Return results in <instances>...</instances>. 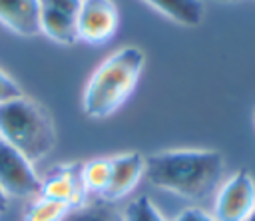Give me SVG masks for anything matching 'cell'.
<instances>
[{
	"mask_svg": "<svg viewBox=\"0 0 255 221\" xmlns=\"http://www.w3.org/2000/svg\"><path fill=\"white\" fill-rule=\"evenodd\" d=\"M225 159L215 149H161L145 155V179L189 201L205 199L223 175Z\"/></svg>",
	"mask_w": 255,
	"mask_h": 221,
	"instance_id": "cell-1",
	"label": "cell"
},
{
	"mask_svg": "<svg viewBox=\"0 0 255 221\" xmlns=\"http://www.w3.org/2000/svg\"><path fill=\"white\" fill-rule=\"evenodd\" d=\"M143 62V52L135 46L122 48L104 60L86 84L82 96L84 113L92 119H104L118 111L131 96Z\"/></svg>",
	"mask_w": 255,
	"mask_h": 221,
	"instance_id": "cell-2",
	"label": "cell"
},
{
	"mask_svg": "<svg viewBox=\"0 0 255 221\" xmlns=\"http://www.w3.org/2000/svg\"><path fill=\"white\" fill-rule=\"evenodd\" d=\"M0 137L32 163L50 155L58 141L52 115L26 96L0 104Z\"/></svg>",
	"mask_w": 255,
	"mask_h": 221,
	"instance_id": "cell-3",
	"label": "cell"
},
{
	"mask_svg": "<svg viewBox=\"0 0 255 221\" xmlns=\"http://www.w3.org/2000/svg\"><path fill=\"white\" fill-rule=\"evenodd\" d=\"M255 207V179L247 169H237L219 189L213 203L217 221H245Z\"/></svg>",
	"mask_w": 255,
	"mask_h": 221,
	"instance_id": "cell-4",
	"label": "cell"
},
{
	"mask_svg": "<svg viewBox=\"0 0 255 221\" xmlns=\"http://www.w3.org/2000/svg\"><path fill=\"white\" fill-rule=\"evenodd\" d=\"M42 179L32 161L0 137V187L8 197H38Z\"/></svg>",
	"mask_w": 255,
	"mask_h": 221,
	"instance_id": "cell-5",
	"label": "cell"
},
{
	"mask_svg": "<svg viewBox=\"0 0 255 221\" xmlns=\"http://www.w3.org/2000/svg\"><path fill=\"white\" fill-rule=\"evenodd\" d=\"M118 30V8L112 0H82L78 12V38L100 46Z\"/></svg>",
	"mask_w": 255,
	"mask_h": 221,
	"instance_id": "cell-6",
	"label": "cell"
},
{
	"mask_svg": "<svg viewBox=\"0 0 255 221\" xmlns=\"http://www.w3.org/2000/svg\"><path fill=\"white\" fill-rule=\"evenodd\" d=\"M80 167H82L80 161L54 165L46 173V177H42L40 197L62 201V203L70 205L72 209L84 205L88 201V193L82 183Z\"/></svg>",
	"mask_w": 255,
	"mask_h": 221,
	"instance_id": "cell-7",
	"label": "cell"
},
{
	"mask_svg": "<svg viewBox=\"0 0 255 221\" xmlns=\"http://www.w3.org/2000/svg\"><path fill=\"white\" fill-rule=\"evenodd\" d=\"M110 163H112L110 183L100 199L114 203L126 197L141 179L143 167H145V155L139 151H124V153L110 155Z\"/></svg>",
	"mask_w": 255,
	"mask_h": 221,
	"instance_id": "cell-8",
	"label": "cell"
},
{
	"mask_svg": "<svg viewBox=\"0 0 255 221\" xmlns=\"http://www.w3.org/2000/svg\"><path fill=\"white\" fill-rule=\"evenodd\" d=\"M0 22L18 36H38L40 0H0Z\"/></svg>",
	"mask_w": 255,
	"mask_h": 221,
	"instance_id": "cell-9",
	"label": "cell"
},
{
	"mask_svg": "<svg viewBox=\"0 0 255 221\" xmlns=\"http://www.w3.org/2000/svg\"><path fill=\"white\" fill-rule=\"evenodd\" d=\"M40 30L50 40L70 46L76 44L78 38V16L68 14L64 10H58L54 6H48L40 2Z\"/></svg>",
	"mask_w": 255,
	"mask_h": 221,
	"instance_id": "cell-10",
	"label": "cell"
},
{
	"mask_svg": "<svg viewBox=\"0 0 255 221\" xmlns=\"http://www.w3.org/2000/svg\"><path fill=\"white\" fill-rule=\"evenodd\" d=\"M157 12L181 26H197L203 20L201 0H143Z\"/></svg>",
	"mask_w": 255,
	"mask_h": 221,
	"instance_id": "cell-11",
	"label": "cell"
},
{
	"mask_svg": "<svg viewBox=\"0 0 255 221\" xmlns=\"http://www.w3.org/2000/svg\"><path fill=\"white\" fill-rule=\"evenodd\" d=\"M80 175H82V183H84L88 197L90 195L102 197V193L106 191V187L110 183V175H112L110 157H94V159L82 163Z\"/></svg>",
	"mask_w": 255,
	"mask_h": 221,
	"instance_id": "cell-12",
	"label": "cell"
},
{
	"mask_svg": "<svg viewBox=\"0 0 255 221\" xmlns=\"http://www.w3.org/2000/svg\"><path fill=\"white\" fill-rule=\"evenodd\" d=\"M62 221H124L122 213L104 199L98 201H86L80 207L70 209V213Z\"/></svg>",
	"mask_w": 255,
	"mask_h": 221,
	"instance_id": "cell-13",
	"label": "cell"
},
{
	"mask_svg": "<svg viewBox=\"0 0 255 221\" xmlns=\"http://www.w3.org/2000/svg\"><path fill=\"white\" fill-rule=\"evenodd\" d=\"M70 209L72 207L62 201H54L38 195L24 211L22 221H62L70 213Z\"/></svg>",
	"mask_w": 255,
	"mask_h": 221,
	"instance_id": "cell-14",
	"label": "cell"
},
{
	"mask_svg": "<svg viewBox=\"0 0 255 221\" xmlns=\"http://www.w3.org/2000/svg\"><path fill=\"white\" fill-rule=\"evenodd\" d=\"M122 219L124 221H167L147 195H139L133 201H129L122 213Z\"/></svg>",
	"mask_w": 255,
	"mask_h": 221,
	"instance_id": "cell-15",
	"label": "cell"
},
{
	"mask_svg": "<svg viewBox=\"0 0 255 221\" xmlns=\"http://www.w3.org/2000/svg\"><path fill=\"white\" fill-rule=\"evenodd\" d=\"M22 96H24L22 88H20L6 72L0 70V104H6V102H10V100L22 98Z\"/></svg>",
	"mask_w": 255,
	"mask_h": 221,
	"instance_id": "cell-16",
	"label": "cell"
},
{
	"mask_svg": "<svg viewBox=\"0 0 255 221\" xmlns=\"http://www.w3.org/2000/svg\"><path fill=\"white\" fill-rule=\"evenodd\" d=\"M169 221H217V219L199 207H187V209L179 211L175 217H171Z\"/></svg>",
	"mask_w": 255,
	"mask_h": 221,
	"instance_id": "cell-17",
	"label": "cell"
},
{
	"mask_svg": "<svg viewBox=\"0 0 255 221\" xmlns=\"http://www.w3.org/2000/svg\"><path fill=\"white\" fill-rule=\"evenodd\" d=\"M40 2H44L48 6H54L58 10H64L68 14H74V16H78V12L82 8V0H40Z\"/></svg>",
	"mask_w": 255,
	"mask_h": 221,
	"instance_id": "cell-18",
	"label": "cell"
},
{
	"mask_svg": "<svg viewBox=\"0 0 255 221\" xmlns=\"http://www.w3.org/2000/svg\"><path fill=\"white\" fill-rule=\"evenodd\" d=\"M8 209V195L2 191V187H0V213H4Z\"/></svg>",
	"mask_w": 255,
	"mask_h": 221,
	"instance_id": "cell-19",
	"label": "cell"
},
{
	"mask_svg": "<svg viewBox=\"0 0 255 221\" xmlns=\"http://www.w3.org/2000/svg\"><path fill=\"white\" fill-rule=\"evenodd\" d=\"M245 221H255V207H253V211H251V215L245 219Z\"/></svg>",
	"mask_w": 255,
	"mask_h": 221,
	"instance_id": "cell-20",
	"label": "cell"
},
{
	"mask_svg": "<svg viewBox=\"0 0 255 221\" xmlns=\"http://www.w3.org/2000/svg\"><path fill=\"white\" fill-rule=\"evenodd\" d=\"M215 2H223V4H233V2H239V0H215Z\"/></svg>",
	"mask_w": 255,
	"mask_h": 221,
	"instance_id": "cell-21",
	"label": "cell"
},
{
	"mask_svg": "<svg viewBox=\"0 0 255 221\" xmlns=\"http://www.w3.org/2000/svg\"><path fill=\"white\" fill-rule=\"evenodd\" d=\"M253 117H255V115H253Z\"/></svg>",
	"mask_w": 255,
	"mask_h": 221,
	"instance_id": "cell-22",
	"label": "cell"
}]
</instances>
